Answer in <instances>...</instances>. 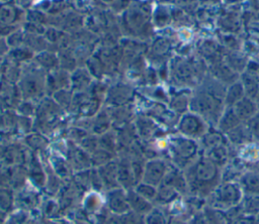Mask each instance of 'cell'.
<instances>
[{
  "label": "cell",
  "mask_w": 259,
  "mask_h": 224,
  "mask_svg": "<svg viewBox=\"0 0 259 224\" xmlns=\"http://www.w3.org/2000/svg\"><path fill=\"white\" fill-rule=\"evenodd\" d=\"M188 192L192 196L206 198L220 185L221 172L210 159H202L187 166L184 171Z\"/></svg>",
  "instance_id": "6da1fadb"
},
{
  "label": "cell",
  "mask_w": 259,
  "mask_h": 224,
  "mask_svg": "<svg viewBox=\"0 0 259 224\" xmlns=\"http://www.w3.org/2000/svg\"><path fill=\"white\" fill-rule=\"evenodd\" d=\"M207 198L208 206L227 211L242 202L243 190L237 183L223 182Z\"/></svg>",
  "instance_id": "7a4b0ae2"
},
{
  "label": "cell",
  "mask_w": 259,
  "mask_h": 224,
  "mask_svg": "<svg viewBox=\"0 0 259 224\" xmlns=\"http://www.w3.org/2000/svg\"><path fill=\"white\" fill-rule=\"evenodd\" d=\"M106 202L108 209L118 216L131 211L127 202L126 191L121 187L109 190L106 195Z\"/></svg>",
  "instance_id": "3957f363"
},
{
  "label": "cell",
  "mask_w": 259,
  "mask_h": 224,
  "mask_svg": "<svg viewBox=\"0 0 259 224\" xmlns=\"http://www.w3.org/2000/svg\"><path fill=\"white\" fill-rule=\"evenodd\" d=\"M168 169L163 161L161 160L149 161L144 167L142 181L158 187L164 180V177Z\"/></svg>",
  "instance_id": "277c9868"
},
{
  "label": "cell",
  "mask_w": 259,
  "mask_h": 224,
  "mask_svg": "<svg viewBox=\"0 0 259 224\" xmlns=\"http://www.w3.org/2000/svg\"><path fill=\"white\" fill-rule=\"evenodd\" d=\"M126 197L131 210L136 213L147 215L153 209L152 202L142 197L134 188L126 190Z\"/></svg>",
  "instance_id": "5b68a950"
},
{
  "label": "cell",
  "mask_w": 259,
  "mask_h": 224,
  "mask_svg": "<svg viewBox=\"0 0 259 224\" xmlns=\"http://www.w3.org/2000/svg\"><path fill=\"white\" fill-rule=\"evenodd\" d=\"M162 183L174 188L179 194H185L188 192L184 173L180 169H168Z\"/></svg>",
  "instance_id": "8992f818"
},
{
  "label": "cell",
  "mask_w": 259,
  "mask_h": 224,
  "mask_svg": "<svg viewBox=\"0 0 259 224\" xmlns=\"http://www.w3.org/2000/svg\"><path fill=\"white\" fill-rule=\"evenodd\" d=\"M97 173H98L104 187L108 188L109 190L119 187L116 165H114V164L104 165L102 167L97 169Z\"/></svg>",
  "instance_id": "52a82bcc"
},
{
  "label": "cell",
  "mask_w": 259,
  "mask_h": 224,
  "mask_svg": "<svg viewBox=\"0 0 259 224\" xmlns=\"http://www.w3.org/2000/svg\"><path fill=\"white\" fill-rule=\"evenodd\" d=\"M240 186L246 195L259 196V171L243 174Z\"/></svg>",
  "instance_id": "ba28073f"
},
{
  "label": "cell",
  "mask_w": 259,
  "mask_h": 224,
  "mask_svg": "<svg viewBox=\"0 0 259 224\" xmlns=\"http://www.w3.org/2000/svg\"><path fill=\"white\" fill-rule=\"evenodd\" d=\"M179 193L172 187L161 183L157 187V196L155 202L161 206L170 205L179 198Z\"/></svg>",
  "instance_id": "9c48e42d"
},
{
  "label": "cell",
  "mask_w": 259,
  "mask_h": 224,
  "mask_svg": "<svg viewBox=\"0 0 259 224\" xmlns=\"http://www.w3.org/2000/svg\"><path fill=\"white\" fill-rule=\"evenodd\" d=\"M202 212L208 224H232L231 219L225 210H221L211 206H205Z\"/></svg>",
  "instance_id": "30bf717a"
},
{
  "label": "cell",
  "mask_w": 259,
  "mask_h": 224,
  "mask_svg": "<svg viewBox=\"0 0 259 224\" xmlns=\"http://www.w3.org/2000/svg\"><path fill=\"white\" fill-rule=\"evenodd\" d=\"M171 217L160 208H153L145 218V224H170Z\"/></svg>",
  "instance_id": "8fae6325"
},
{
  "label": "cell",
  "mask_w": 259,
  "mask_h": 224,
  "mask_svg": "<svg viewBox=\"0 0 259 224\" xmlns=\"http://www.w3.org/2000/svg\"><path fill=\"white\" fill-rule=\"evenodd\" d=\"M241 206L244 214L255 216L259 213V196L246 195L242 199Z\"/></svg>",
  "instance_id": "7c38bea8"
},
{
  "label": "cell",
  "mask_w": 259,
  "mask_h": 224,
  "mask_svg": "<svg viewBox=\"0 0 259 224\" xmlns=\"http://www.w3.org/2000/svg\"><path fill=\"white\" fill-rule=\"evenodd\" d=\"M134 189L145 199L149 200L150 202L155 201L156 196H157V187L150 185L148 183H145L143 181H141L140 183H138Z\"/></svg>",
  "instance_id": "4fadbf2b"
},
{
  "label": "cell",
  "mask_w": 259,
  "mask_h": 224,
  "mask_svg": "<svg viewBox=\"0 0 259 224\" xmlns=\"http://www.w3.org/2000/svg\"><path fill=\"white\" fill-rule=\"evenodd\" d=\"M241 157L248 162H255L259 159V148L254 145H248L241 151Z\"/></svg>",
  "instance_id": "5bb4252c"
},
{
  "label": "cell",
  "mask_w": 259,
  "mask_h": 224,
  "mask_svg": "<svg viewBox=\"0 0 259 224\" xmlns=\"http://www.w3.org/2000/svg\"><path fill=\"white\" fill-rule=\"evenodd\" d=\"M11 201H12V196L10 191L0 187V207H2L3 210L6 209L8 206H10Z\"/></svg>",
  "instance_id": "9a60e30c"
},
{
  "label": "cell",
  "mask_w": 259,
  "mask_h": 224,
  "mask_svg": "<svg viewBox=\"0 0 259 224\" xmlns=\"http://www.w3.org/2000/svg\"><path fill=\"white\" fill-rule=\"evenodd\" d=\"M232 224H258L255 216L251 215H241L234 219Z\"/></svg>",
  "instance_id": "2e32d148"
},
{
  "label": "cell",
  "mask_w": 259,
  "mask_h": 224,
  "mask_svg": "<svg viewBox=\"0 0 259 224\" xmlns=\"http://www.w3.org/2000/svg\"><path fill=\"white\" fill-rule=\"evenodd\" d=\"M190 224H208L202 210L199 212H196L195 214L192 215L190 219Z\"/></svg>",
  "instance_id": "e0dca14e"
},
{
  "label": "cell",
  "mask_w": 259,
  "mask_h": 224,
  "mask_svg": "<svg viewBox=\"0 0 259 224\" xmlns=\"http://www.w3.org/2000/svg\"><path fill=\"white\" fill-rule=\"evenodd\" d=\"M170 224H187L184 220L182 219H178V218H172Z\"/></svg>",
  "instance_id": "ac0fdd59"
}]
</instances>
